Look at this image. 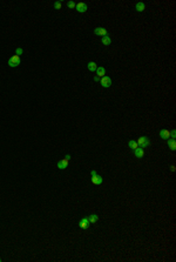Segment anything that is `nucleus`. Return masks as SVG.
<instances>
[{
  "label": "nucleus",
  "mask_w": 176,
  "mask_h": 262,
  "mask_svg": "<svg viewBox=\"0 0 176 262\" xmlns=\"http://www.w3.org/2000/svg\"><path fill=\"white\" fill-rule=\"evenodd\" d=\"M90 174H92V176H93V175H96V174H98V173H96V170H92V172H90Z\"/></svg>",
  "instance_id": "nucleus-22"
},
{
  "label": "nucleus",
  "mask_w": 176,
  "mask_h": 262,
  "mask_svg": "<svg viewBox=\"0 0 176 262\" xmlns=\"http://www.w3.org/2000/svg\"><path fill=\"white\" fill-rule=\"evenodd\" d=\"M170 169H171V172H175V166H171Z\"/></svg>",
  "instance_id": "nucleus-24"
},
{
  "label": "nucleus",
  "mask_w": 176,
  "mask_h": 262,
  "mask_svg": "<svg viewBox=\"0 0 176 262\" xmlns=\"http://www.w3.org/2000/svg\"><path fill=\"white\" fill-rule=\"evenodd\" d=\"M87 219H88V221L90 222V223H95V222H98L99 216L96 214H90L88 217H87Z\"/></svg>",
  "instance_id": "nucleus-15"
},
{
  "label": "nucleus",
  "mask_w": 176,
  "mask_h": 262,
  "mask_svg": "<svg viewBox=\"0 0 176 262\" xmlns=\"http://www.w3.org/2000/svg\"><path fill=\"white\" fill-rule=\"evenodd\" d=\"M89 226H90V222L88 221V219H87V217H83V219H81L79 221V227L81 229H88Z\"/></svg>",
  "instance_id": "nucleus-4"
},
{
  "label": "nucleus",
  "mask_w": 176,
  "mask_h": 262,
  "mask_svg": "<svg viewBox=\"0 0 176 262\" xmlns=\"http://www.w3.org/2000/svg\"><path fill=\"white\" fill-rule=\"evenodd\" d=\"M20 62H21L20 57H18V55L14 54L13 57L9 58V60H8V66H9V67H18L19 65H20Z\"/></svg>",
  "instance_id": "nucleus-2"
},
{
  "label": "nucleus",
  "mask_w": 176,
  "mask_h": 262,
  "mask_svg": "<svg viewBox=\"0 0 176 262\" xmlns=\"http://www.w3.org/2000/svg\"><path fill=\"white\" fill-rule=\"evenodd\" d=\"M135 10L137 11V12H143V11L145 10V5L143 3H137L135 5Z\"/></svg>",
  "instance_id": "nucleus-14"
},
{
  "label": "nucleus",
  "mask_w": 176,
  "mask_h": 262,
  "mask_svg": "<svg viewBox=\"0 0 176 262\" xmlns=\"http://www.w3.org/2000/svg\"><path fill=\"white\" fill-rule=\"evenodd\" d=\"M100 84L103 88H108L113 85V81L109 76H102V78L100 79Z\"/></svg>",
  "instance_id": "nucleus-3"
},
{
  "label": "nucleus",
  "mask_w": 176,
  "mask_h": 262,
  "mask_svg": "<svg viewBox=\"0 0 176 262\" xmlns=\"http://www.w3.org/2000/svg\"><path fill=\"white\" fill-rule=\"evenodd\" d=\"M170 136L173 138V139H175V138H176V130H175V129L170 130Z\"/></svg>",
  "instance_id": "nucleus-21"
},
{
  "label": "nucleus",
  "mask_w": 176,
  "mask_h": 262,
  "mask_svg": "<svg viewBox=\"0 0 176 262\" xmlns=\"http://www.w3.org/2000/svg\"><path fill=\"white\" fill-rule=\"evenodd\" d=\"M101 43H102L105 46H109L110 44H112V39H110L109 35H105V37L101 38Z\"/></svg>",
  "instance_id": "nucleus-11"
},
{
  "label": "nucleus",
  "mask_w": 176,
  "mask_h": 262,
  "mask_svg": "<svg viewBox=\"0 0 176 262\" xmlns=\"http://www.w3.org/2000/svg\"><path fill=\"white\" fill-rule=\"evenodd\" d=\"M95 72H96V75H98L99 78H102V76H105V74H106V69L103 68V67H98Z\"/></svg>",
  "instance_id": "nucleus-13"
},
{
  "label": "nucleus",
  "mask_w": 176,
  "mask_h": 262,
  "mask_svg": "<svg viewBox=\"0 0 176 262\" xmlns=\"http://www.w3.org/2000/svg\"><path fill=\"white\" fill-rule=\"evenodd\" d=\"M94 33H95L96 35H100V37L108 35L107 29H106V28H103V27H96V28L94 29Z\"/></svg>",
  "instance_id": "nucleus-7"
},
{
  "label": "nucleus",
  "mask_w": 176,
  "mask_h": 262,
  "mask_svg": "<svg viewBox=\"0 0 176 262\" xmlns=\"http://www.w3.org/2000/svg\"><path fill=\"white\" fill-rule=\"evenodd\" d=\"M102 181H103L102 176H100V175H98V174L92 176V182H93L94 184H101L102 183Z\"/></svg>",
  "instance_id": "nucleus-10"
},
{
  "label": "nucleus",
  "mask_w": 176,
  "mask_h": 262,
  "mask_svg": "<svg viewBox=\"0 0 176 262\" xmlns=\"http://www.w3.org/2000/svg\"><path fill=\"white\" fill-rule=\"evenodd\" d=\"M68 161H69V159L65 158V159H62L61 161H59V162L56 163V166H58L59 169H66L67 166H68Z\"/></svg>",
  "instance_id": "nucleus-6"
},
{
  "label": "nucleus",
  "mask_w": 176,
  "mask_h": 262,
  "mask_svg": "<svg viewBox=\"0 0 176 262\" xmlns=\"http://www.w3.org/2000/svg\"><path fill=\"white\" fill-rule=\"evenodd\" d=\"M134 154H135V156L137 159H142L143 156H144V151H143V148H141V147H137L136 149H134Z\"/></svg>",
  "instance_id": "nucleus-9"
},
{
  "label": "nucleus",
  "mask_w": 176,
  "mask_h": 262,
  "mask_svg": "<svg viewBox=\"0 0 176 262\" xmlns=\"http://www.w3.org/2000/svg\"><path fill=\"white\" fill-rule=\"evenodd\" d=\"M75 10L79 13H84V12H87V5L84 3H79L75 5Z\"/></svg>",
  "instance_id": "nucleus-5"
},
{
  "label": "nucleus",
  "mask_w": 176,
  "mask_h": 262,
  "mask_svg": "<svg viewBox=\"0 0 176 262\" xmlns=\"http://www.w3.org/2000/svg\"><path fill=\"white\" fill-rule=\"evenodd\" d=\"M128 146H129V148H131L134 151V149H136L138 147V145H137V141H136V140H130V141L128 142Z\"/></svg>",
  "instance_id": "nucleus-16"
},
{
  "label": "nucleus",
  "mask_w": 176,
  "mask_h": 262,
  "mask_svg": "<svg viewBox=\"0 0 176 262\" xmlns=\"http://www.w3.org/2000/svg\"><path fill=\"white\" fill-rule=\"evenodd\" d=\"M167 145H168V147L171 149V151H175V149H176V141H175V139H168Z\"/></svg>",
  "instance_id": "nucleus-12"
},
{
  "label": "nucleus",
  "mask_w": 176,
  "mask_h": 262,
  "mask_svg": "<svg viewBox=\"0 0 176 262\" xmlns=\"http://www.w3.org/2000/svg\"><path fill=\"white\" fill-rule=\"evenodd\" d=\"M100 79H101V78H99L98 75H95V76H94V80H95V81H100Z\"/></svg>",
  "instance_id": "nucleus-23"
},
{
  "label": "nucleus",
  "mask_w": 176,
  "mask_h": 262,
  "mask_svg": "<svg viewBox=\"0 0 176 262\" xmlns=\"http://www.w3.org/2000/svg\"><path fill=\"white\" fill-rule=\"evenodd\" d=\"M21 54H22V48H20V47H19V48H16V50H15V55L20 57Z\"/></svg>",
  "instance_id": "nucleus-20"
},
{
  "label": "nucleus",
  "mask_w": 176,
  "mask_h": 262,
  "mask_svg": "<svg viewBox=\"0 0 176 262\" xmlns=\"http://www.w3.org/2000/svg\"><path fill=\"white\" fill-rule=\"evenodd\" d=\"M87 66H88V69H89L90 72H95L96 68H98V66H96V64H95L94 61L88 62V65H87Z\"/></svg>",
  "instance_id": "nucleus-17"
},
{
  "label": "nucleus",
  "mask_w": 176,
  "mask_h": 262,
  "mask_svg": "<svg viewBox=\"0 0 176 262\" xmlns=\"http://www.w3.org/2000/svg\"><path fill=\"white\" fill-rule=\"evenodd\" d=\"M54 8H55V10H60L61 8V1H55V3H54Z\"/></svg>",
  "instance_id": "nucleus-18"
},
{
  "label": "nucleus",
  "mask_w": 176,
  "mask_h": 262,
  "mask_svg": "<svg viewBox=\"0 0 176 262\" xmlns=\"http://www.w3.org/2000/svg\"><path fill=\"white\" fill-rule=\"evenodd\" d=\"M160 138L163 140H168L170 138V130L168 129H161L160 130Z\"/></svg>",
  "instance_id": "nucleus-8"
},
{
  "label": "nucleus",
  "mask_w": 176,
  "mask_h": 262,
  "mask_svg": "<svg viewBox=\"0 0 176 262\" xmlns=\"http://www.w3.org/2000/svg\"><path fill=\"white\" fill-rule=\"evenodd\" d=\"M67 7L68 8H75V3H74V1H68V3H67Z\"/></svg>",
  "instance_id": "nucleus-19"
},
{
  "label": "nucleus",
  "mask_w": 176,
  "mask_h": 262,
  "mask_svg": "<svg viewBox=\"0 0 176 262\" xmlns=\"http://www.w3.org/2000/svg\"><path fill=\"white\" fill-rule=\"evenodd\" d=\"M136 141H137L138 147H141V148H145V147H148L150 145V140L148 136H140Z\"/></svg>",
  "instance_id": "nucleus-1"
},
{
  "label": "nucleus",
  "mask_w": 176,
  "mask_h": 262,
  "mask_svg": "<svg viewBox=\"0 0 176 262\" xmlns=\"http://www.w3.org/2000/svg\"><path fill=\"white\" fill-rule=\"evenodd\" d=\"M0 261H1V259H0Z\"/></svg>",
  "instance_id": "nucleus-25"
}]
</instances>
